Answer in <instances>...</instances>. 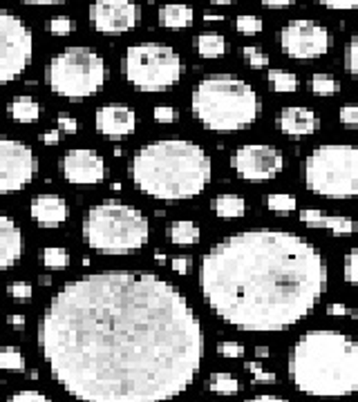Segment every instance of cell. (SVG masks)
<instances>
[{"mask_svg": "<svg viewBox=\"0 0 358 402\" xmlns=\"http://www.w3.org/2000/svg\"><path fill=\"white\" fill-rule=\"evenodd\" d=\"M27 362L21 349L16 347H0V369L3 371H25Z\"/></svg>", "mask_w": 358, "mask_h": 402, "instance_id": "4dcf8cb0", "label": "cell"}, {"mask_svg": "<svg viewBox=\"0 0 358 402\" xmlns=\"http://www.w3.org/2000/svg\"><path fill=\"white\" fill-rule=\"evenodd\" d=\"M242 58L249 67H256V69H264L268 65V56L264 54L262 48L258 45H249V48H242Z\"/></svg>", "mask_w": 358, "mask_h": 402, "instance_id": "d6a6232c", "label": "cell"}, {"mask_svg": "<svg viewBox=\"0 0 358 402\" xmlns=\"http://www.w3.org/2000/svg\"><path fill=\"white\" fill-rule=\"evenodd\" d=\"M25 5H38V7H50V5H63L67 0H21Z\"/></svg>", "mask_w": 358, "mask_h": 402, "instance_id": "f907efd6", "label": "cell"}, {"mask_svg": "<svg viewBox=\"0 0 358 402\" xmlns=\"http://www.w3.org/2000/svg\"><path fill=\"white\" fill-rule=\"evenodd\" d=\"M155 259H157L159 264H163V262H166V257H163L161 252H155Z\"/></svg>", "mask_w": 358, "mask_h": 402, "instance_id": "9f6ffc18", "label": "cell"}, {"mask_svg": "<svg viewBox=\"0 0 358 402\" xmlns=\"http://www.w3.org/2000/svg\"><path fill=\"white\" fill-rule=\"evenodd\" d=\"M36 345L79 402H168L195 380L204 331L173 281L141 271L67 279L40 313Z\"/></svg>", "mask_w": 358, "mask_h": 402, "instance_id": "6da1fadb", "label": "cell"}, {"mask_svg": "<svg viewBox=\"0 0 358 402\" xmlns=\"http://www.w3.org/2000/svg\"><path fill=\"white\" fill-rule=\"evenodd\" d=\"M211 208L219 219H240L246 213V201L235 192H224L211 201Z\"/></svg>", "mask_w": 358, "mask_h": 402, "instance_id": "603a6c76", "label": "cell"}, {"mask_svg": "<svg viewBox=\"0 0 358 402\" xmlns=\"http://www.w3.org/2000/svg\"><path fill=\"white\" fill-rule=\"evenodd\" d=\"M260 3L271 9H282V7H291L295 0H260Z\"/></svg>", "mask_w": 358, "mask_h": 402, "instance_id": "681fc988", "label": "cell"}, {"mask_svg": "<svg viewBox=\"0 0 358 402\" xmlns=\"http://www.w3.org/2000/svg\"><path fill=\"white\" fill-rule=\"evenodd\" d=\"M327 316H330V318H338V316H340V318H342V316H352V318H354L356 313H354V311H349L345 304H338V302H336V304H330V306H327Z\"/></svg>", "mask_w": 358, "mask_h": 402, "instance_id": "bcb514c9", "label": "cell"}, {"mask_svg": "<svg viewBox=\"0 0 358 402\" xmlns=\"http://www.w3.org/2000/svg\"><path fill=\"white\" fill-rule=\"evenodd\" d=\"M262 103L251 83L233 74H211L195 83L190 112L211 132H240L258 121Z\"/></svg>", "mask_w": 358, "mask_h": 402, "instance_id": "5b68a950", "label": "cell"}, {"mask_svg": "<svg viewBox=\"0 0 358 402\" xmlns=\"http://www.w3.org/2000/svg\"><path fill=\"white\" fill-rule=\"evenodd\" d=\"M345 69L349 77H358V43L356 36H349L347 45H345Z\"/></svg>", "mask_w": 358, "mask_h": 402, "instance_id": "e575fe53", "label": "cell"}, {"mask_svg": "<svg viewBox=\"0 0 358 402\" xmlns=\"http://www.w3.org/2000/svg\"><path fill=\"white\" fill-rule=\"evenodd\" d=\"M48 29L56 36H67V34L74 32V29H77V23H74V18H70V16H54L48 23Z\"/></svg>", "mask_w": 358, "mask_h": 402, "instance_id": "d590c367", "label": "cell"}, {"mask_svg": "<svg viewBox=\"0 0 358 402\" xmlns=\"http://www.w3.org/2000/svg\"><path fill=\"white\" fill-rule=\"evenodd\" d=\"M244 402H289L287 398H280V396H271V393H260V396H253Z\"/></svg>", "mask_w": 358, "mask_h": 402, "instance_id": "c3c4849f", "label": "cell"}, {"mask_svg": "<svg viewBox=\"0 0 358 402\" xmlns=\"http://www.w3.org/2000/svg\"><path fill=\"white\" fill-rule=\"evenodd\" d=\"M213 5H231V3H235V0H211Z\"/></svg>", "mask_w": 358, "mask_h": 402, "instance_id": "11a10c76", "label": "cell"}, {"mask_svg": "<svg viewBox=\"0 0 358 402\" xmlns=\"http://www.w3.org/2000/svg\"><path fill=\"white\" fill-rule=\"evenodd\" d=\"M340 123L347 130L358 128V106L356 103H345V106L340 108Z\"/></svg>", "mask_w": 358, "mask_h": 402, "instance_id": "ab89813d", "label": "cell"}, {"mask_svg": "<svg viewBox=\"0 0 358 402\" xmlns=\"http://www.w3.org/2000/svg\"><path fill=\"white\" fill-rule=\"evenodd\" d=\"M106 172V161L92 147H72L61 159V174L72 186H99Z\"/></svg>", "mask_w": 358, "mask_h": 402, "instance_id": "9a60e30c", "label": "cell"}, {"mask_svg": "<svg viewBox=\"0 0 358 402\" xmlns=\"http://www.w3.org/2000/svg\"><path fill=\"white\" fill-rule=\"evenodd\" d=\"M356 259H358V250H356V248H349L347 255H345V266H342V277H345L347 284H356V279H358Z\"/></svg>", "mask_w": 358, "mask_h": 402, "instance_id": "8d00e7d4", "label": "cell"}, {"mask_svg": "<svg viewBox=\"0 0 358 402\" xmlns=\"http://www.w3.org/2000/svg\"><path fill=\"white\" fill-rule=\"evenodd\" d=\"M23 230L7 213L0 211V271H9L23 257Z\"/></svg>", "mask_w": 358, "mask_h": 402, "instance_id": "ac0fdd59", "label": "cell"}, {"mask_svg": "<svg viewBox=\"0 0 358 402\" xmlns=\"http://www.w3.org/2000/svg\"><path fill=\"white\" fill-rule=\"evenodd\" d=\"M204 21H208V23H217V21H222V16H217V13H204Z\"/></svg>", "mask_w": 358, "mask_h": 402, "instance_id": "db71d44e", "label": "cell"}, {"mask_svg": "<svg viewBox=\"0 0 358 402\" xmlns=\"http://www.w3.org/2000/svg\"><path fill=\"white\" fill-rule=\"evenodd\" d=\"M141 9L134 0H94L90 21L99 34H121L137 27Z\"/></svg>", "mask_w": 358, "mask_h": 402, "instance_id": "5bb4252c", "label": "cell"}, {"mask_svg": "<svg viewBox=\"0 0 358 402\" xmlns=\"http://www.w3.org/2000/svg\"><path fill=\"white\" fill-rule=\"evenodd\" d=\"M244 369H246L249 374L253 376V380L260 382V384H276V382H278V378H276L273 371H266V369L262 367V362H260V360L244 362Z\"/></svg>", "mask_w": 358, "mask_h": 402, "instance_id": "836d02e7", "label": "cell"}, {"mask_svg": "<svg viewBox=\"0 0 358 402\" xmlns=\"http://www.w3.org/2000/svg\"><path fill=\"white\" fill-rule=\"evenodd\" d=\"M159 25L166 29H186L192 25V9L184 3H168L159 9Z\"/></svg>", "mask_w": 358, "mask_h": 402, "instance_id": "7402d4cb", "label": "cell"}, {"mask_svg": "<svg viewBox=\"0 0 358 402\" xmlns=\"http://www.w3.org/2000/svg\"><path fill=\"white\" fill-rule=\"evenodd\" d=\"M7 324L11 326V329L23 331V329H25V316H9V318H7Z\"/></svg>", "mask_w": 358, "mask_h": 402, "instance_id": "816d5d0a", "label": "cell"}, {"mask_svg": "<svg viewBox=\"0 0 358 402\" xmlns=\"http://www.w3.org/2000/svg\"><path fill=\"white\" fill-rule=\"evenodd\" d=\"M200 291L208 308L233 329L278 333L316 308L327 291V262L291 230L249 228L204 252Z\"/></svg>", "mask_w": 358, "mask_h": 402, "instance_id": "7a4b0ae2", "label": "cell"}, {"mask_svg": "<svg viewBox=\"0 0 358 402\" xmlns=\"http://www.w3.org/2000/svg\"><path fill=\"white\" fill-rule=\"evenodd\" d=\"M29 215L40 228H58L67 221V201L58 195H38L29 203Z\"/></svg>", "mask_w": 358, "mask_h": 402, "instance_id": "d6986e66", "label": "cell"}, {"mask_svg": "<svg viewBox=\"0 0 358 402\" xmlns=\"http://www.w3.org/2000/svg\"><path fill=\"white\" fill-rule=\"evenodd\" d=\"M7 293L13 297V300H32L34 289H32V284H29V281L16 279V281H11V284L7 286Z\"/></svg>", "mask_w": 358, "mask_h": 402, "instance_id": "74e56055", "label": "cell"}, {"mask_svg": "<svg viewBox=\"0 0 358 402\" xmlns=\"http://www.w3.org/2000/svg\"><path fill=\"white\" fill-rule=\"evenodd\" d=\"M38 172V159L27 143L0 137V195L25 190Z\"/></svg>", "mask_w": 358, "mask_h": 402, "instance_id": "7c38bea8", "label": "cell"}, {"mask_svg": "<svg viewBox=\"0 0 358 402\" xmlns=\"http://www.w3.org/2000/svg\"><path fill=\"white\" fill-rule=\"evenodd\" d=\"M316 3L327 9H334V11H352V9H356L358 0H316Z\"/></svg>", "mask_w": 358, "mask_h": 402, "instance_id": "ee69618b", "label": "cell"}, {"mask_svg": "<svg viewBox=\"0 0 358 402\" xmlns=\"http://www.w3.org/2000/svg\"><path fill=\"white\" fill-rule=\"evenodd\" d=\"M213 177L211 157L188 139H159L146 143L130 161V179L141 195L161 201L192 199Z\"/></svg>", "mask_w": 358, "mask_h": 402, "instance_id": "3957f363", "label": "cell"}, {"mask_svg": "<svg viewBox=\"0 0 358 402\" xmlns=\"http://www.w3.org/2000/svg\"><path fill=\"white\" fill-rule=\"evenodd\" d=\"M34 36L27 23L9 9H0V85H9L29 67Z\"/></svg>", "mask_w": 358, "mask_h": 402, "instance_id": "30bf717a", "label": "cell"}, {"mask_svg": "<svg viewBox=\"0 0 358 402\" xmlns=\"http://www.w3.org/2000/svg\"><path fill=\"white\" fill-rule=\"evenodd\" d=\"M266 81L271 83V87L280 94H293L298 89V77L289 69H268Z\"/></svg>", "mask_w": 358, "mask_h": 402, "instance_id": "4316f807", "label": "cell"}, {"mask_svg": "<svg viewBox=\"0 0 358 402\" xmlns=\"http://www.w3.org/2000/svg\"><path fill=\"white\" fill-rule=\"evenodd\" d=\"M215 349L222 357H242L244 355V347L235 340H222V342H217Z\"/></svg>", "mask_w": 358, "mask_h": 402, "instance_id": "f35d334b", "label": "cell"}, {"mask_svg": "<svg viewBox=\"0 0 358 402\" xmlns=\"http://www.w3.org/2000/svg\"><path fill=\"white\" fill-rule=\"evenodd\" d=\"M81 235L83 244L99 255H132L151 240V221L139 208L110 199L87 208Z\"/></svg>", "mask_w": 358, "mask_h": 402, "instance_id": "8992f818", "label": "cell"}, {"mask_svg": "<svg viewBox=\"0 0 358 402\" xmlns=\"http://www.w3.org/2000/svg\"><path fill=\"white\" fill-rule=\"evenodd\" d=\"M231 168L249 184H264L285 170V157L268 143H246L231 155Z\"/></svg>", "mask_w": 358, "mask_h": 402, "instance_id": "4fadbf2b", "label": "cell"}, {"mask_svg": "<svg viewBox=\"0 0 358 402\" xmlns=\"http://www.w3.org/2000/svg\"><path fill=\"white\" fill-rule=\"evenodd\" d=\"M9 402H52L48 396L45 393H40V391H34V389H23V391H16L11 398H9Z\"/></svg>", "mask_w": 358, "mask_h": 402, "instance_id": "b9f144b4", "label": "cell"}, {"mask_svg": "<svg viewBox=\"0 0 358 402\" xmlns=\"http://www.w3.org/2000/svg\"><path fill=\"white\" fill-rule=\"evenodd\" d=\"M40 264L50 271H65L70 266V252L63 246H45L40 252Z\"/></svg>", "mask_w": 358, "mask_h": 402, "instance_id": "83f0119b", "label": "cell"}, {"mask_svg": "<svg viewBox=\"0 0 358 402\" xmlns=\"http://www.w3.org/2000/svg\"><path fill=\"white\" fill-rule=\"evenodd\" d=\"M170 268H173L175 273H179V275H188L190 268H192V259L186 257V255H177V257L170 259Z\"/></svg>", "mask_w": 358, "mask_h": 402, "instance_id": "f6af8a7d", "label": "cell"}, {"mask_svg": "<svg viewBox=\"0 0 358 402\" xmlns=\"http://www.w3.org/2000/svg\"><path fill=\"white\" fill-rule=\"evenodd\" d=\"M58 141H61V132H58L56 128L40 134V143H45V145H56Z\"/></svg>", "mask_w": 358, "mask_h": 402, "instance_id": "7dc6e473", "label": "cell"}, {"mask_svg": "<svg viewBox=\"0 0 358 402\" xmlns=\"http://www.w3.org/2000/svg\"><path fill=\"white\" fill-rule=\"evenodd\" d=\"M358 150L352 143H325L313 147L303 163L309 192L327 199H354L358 195Z\"/></svg>", "mask_w": 358, "mask_h": 402, "instance_id": "52a82bcc", "label": "cell"}, {"mask_svg": "<svg viewBox=\"0 0 358 402\" xmlns=\"http://www.w3.org/2000/svg\"><path fill=\"white\" fill-rule=\"evenodd\" d=\"M94 128L108 139H124L137 130V112L126 103H106L94 114Z\"/></svg>", "mask_w": 358, "mask_h": 402, "instance_id": "2e32d148", "label": "cell"}, {"mask_svg": "<svg viewBox=\"0 0 358 402\" xmlns=\"http://www.w3.org/2000/svg\"><path fill=\"white\" fill-rule=\"evenodd\" d=\"M168 242L175 244V246H192V244H197L200 242V237H202V230L195 221H190V219H177L173 221L168 230Z\"/></svg>", "mask_w": 358, "mask_h": 402, "instance_id": "cb8c5ba5", "label": "cell"}, {"mask_svg": "<svg viewBox=\"0 0 358 402\" xmlns=\"http://www.w3.org/2000/svg\"><path fill=\"white\" fill-rule=\"evenodd\" d=\"M268 355H271V351H268V347H258V349H256V357H258L260 362L264 360V357H268Z\"/></svg>", "mask_w": 358, "mask_h": 402, "instance_id": "f5cc1de1", "label": "cell"}, {"mask_svg": "<svg viewBox=\"0 0 358 402\" xmlns=\"http://www.w3.org/2000/svg\"><path fill=\"white\" fill-rule=\"evenodd\" d=\"M276 125L282 134L293 139H300V137H309V134H316L320 128V118L318 114L309 110V108H300V106H289L285 108L278 118H276Z\"/></svg>", "mask_w": 358, "mask_h": 402, "instance_id": "e0dca14e", "label": "cell"}, {"mask_svg": "<svg viewBox=\"0 0 358 402\" xmlns=\"http://www.w3.org/2000/svg\"><path fill=\"white\" fill-rule=\"evenodd\" d=\"M264 206L268 208L271 213H278V215H287V213H293L298 208V199L289 192H271V195H264Z\"/></svg>", "mask_w": 358, "mask_h": 402, "instance_id": "f1b7e54d", "label": "cell"}, {"mask_svg": "<svg viewBox=\"0 0 358 402\" xmlns=\"http://www.w3.org/2000/svg\"><path fill=\"white\" fill-rule=\"evenodd\" d=\"M153 118L161 125H168V123H175L177 112L173 106H168V103H159V106H155V110H153Z\"/></svg>", "mask_w": 358, "mask_h": 402, "instance_id": "60d3db41", "label": "cell"}, {"mask_svg": "<svg viewBox=\"0 0 358 402\" xmlns=\"http://www.w3.org/2000/svg\"><path fill=\"white\" fill-rule=\"evenodd\" d=\"M7 112L16 123L29 125V123H36L40 118V103L29 94H18L9 101Z\"/></svg>", "mask_w": 358, "mask_h": 402, "instance_id": "44dd1931", "label": "cell"}, {"mask_svg": "<svg viewBox=\"0 0 358 402\" xmlns=\"http://www.w3.org/2000/svg\"><path fill=\"white\" fill-rule=\"evenodd\" d=\"M208 389L217 396H235L240 391V380L233 374H227V371H217V374L208 378Z\"/></svg>", "mask_w": 358, "mask_h": 402, "instance_id": "484cf974", "label": "cell"}, {"mask_svg": "<svg viewBox=\"0 0 358 402\" xmlns=\"http://www.w3.org/2000/svg\"><path fill=\"white\" fill-rule=\"evenodd\" d=\"M300 221L307 228H325L334 237H352L354 235V219L347 215H330L318 208H305L300 211Z\"/></svg>", "mask_w": 358, "mask_h": 402, "instance_id": "ffe728a7", "label": "cell"}, {"mask_svg": "<svg viewBox=\"0 0 358 402\" xmlns=\"http://www.w3.org/2000/svg\"><path fill=\"white\" fill-rule=\"evenodd\" d=\"M309 87L316 96H334L338 92V81L327 72H316L309 79Z\"/></svg>", "mask_w": 358, "mask_h": 402, "instance_id": "f546056e", "label": "cell"}, {"mask_svg": "<svg viewBox=\"0 0 358 402\" xmlns=\"http://www.w3.org/2000/svg\"><path fill=\"white\" fill-rule=\"evenodd\" d=\"M287 374L307 396H352L358 389V347L352 335L334 329L307 331L293 342Z\"/></svg>", "mask_w": 358, "mask_h": 402, "instance_id": "277c9868", "label": "cell"}, {"mask_svg": "<svg viewBox=\"0 0 358 402\" xmlns=\"http://www.w3.org/2000/svg\"><path fill=\"white\" fill-rule=\"evenodd\" d=\"M124 79L139 92H163L184 77V61L163 43L130 45L121 58Z\"/></svg>", "mask_w": 358, "mask_h": 402, "instance_id": "9c48e42d", "label": "cell"}, {"mask_svg": "<svg viewBox=\"0 0 358 402\" xmlns=\"http://www.w3.org/2000/svg\"><path fill=\"white\" fill-rule=\"evenodd\" d=\"M262 18L256 16V13H240L235 18V29L240 34H260L262 32Z\"/></svg>", "mask_w": 358, "mask_h": 402, "instance_id": "1f68e13d", "label": "cell"}, {"mask_svg": "<svg viewBox=\"0 0 358 402\" xmlns=\"http://www.w3.org/2000/svg\"><path fill=\"white\" fill-rule=\"evenodd\" d=\"M195 48L202 58L211 61V58L224 56V52H227V40H224V36L219 32H202L195 38Z\"/></svg>", "mask_w": 358, "mask_h": 402, "instance_id": "d4e9b609", "label": "cell"}, {"mask_svg": "<svg viewBox=\"0 0 358 402\" xmlns=\"http://www.w3.org/2000/svg\"><path fill=\"white\" fill-rule=\"evenodd\" d=\"M45 81L56 96L81 101L101 92L108 81V65L94 48L74 45L48 63Z\"/></svg>", "mask_w": 358, "mask_h": 402, "instance_id": "ba28073f", "label": "cell"}, {"mask_svg": "<svg viewBox=\"0 0 358 402\" xmlns=\"http://www.w3.org/2000/svg\"><path fill=\"white\" fill-rule=\"evenodd\" d=\"M56 130L63 132V134H77L79 130V121L70 114H58L56 116Z\"/></svg>", "mask_w": 358, "mask_h": 402, "instance_id": "7bdbcfd3", "label": "cell"}, {"mask_svg": "<svg viewBox=\"0 0 358 402\" xmlns=\"http://www.w3.org/2000/svg\"><path fill=\"white\" fill-rule=\"evenodd\" d=\"M280 48L293 61H313L330 52L332 36L325 25L311 18H295L280 29Z\"/></svg>", "mask_w": 358, "mask_h": 402, "instance_id": "8fae6325", "label": "cell"}]
</instances>
